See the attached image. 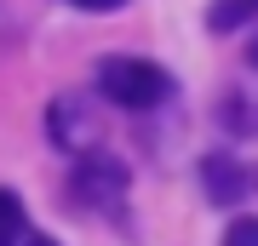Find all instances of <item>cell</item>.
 Wrapping results in <instances>:
<instances>
[{
  "label": "cell",
  "mask_w": 258,
  "mask_h": 246,
  "mask_svg": "<svg viewBox=\"0 0 258 246\" xmlns=\"http://www.w3.org/2000/svg\"><path fill=\"white\" fill-rule=\"evenodd\" d=\"M98 92L126 115H149L172 98V74L155 57H132V52H109L98 57Z\"/></svg>",
  "instance_id": "obj_1"
},
{
  "label": "cell",
  "mask_w": 258,
  "mask_h": 246,
  "mask_svg": "<svg viewBox=\"0 0 258 246\" xmlns=\"http://www.w3.org/2000/svg\"><path fill=\"white\" fill-rule=\"evenodd\" d=\"M69 195H75V206L98 212V218H120V212H126V195H132V178H126V166H120L115 155L92 149V155L75 160Z\"/></svg>",
  "instance_id": "obj_2"
},
{
  "label": "cell",
  "mask_w": 258,
  "mask_h": 246,
  "mask_svg": "<svg viewBox=\"0 0 258 246\" xmlns=\"http://www.w3.org/2000/svg\"><path fill=\"white\" fill-rule=\"evenodd\" d=\"M46 137H52V149H63L69 160L92 155V149L103 143V115H98V103L86 98V92H57V98L46 103Z\"/></svg>",
  "instance_id": "obj_3"
},
{
  "label": "cell",
  "mask_w": 258,
  "mask_h": 246,
  "mask_svg": "<svg viewBox=\"0 0 258 246\" xmlns=\"http://www.w3.org/2000/svg\"><path fill=\"white\" fill-rule=\"evenodd\" d=\"M201 195H207V206H241L252 195V166H241L235 155H224V149H212V155H201Z\"/></svg>",
  "instance_id": "obj_4"
},
{
  "label": "cell",
  "mask_w": 258,
  "mask_h": 246,
  "mask_svg": "<svg viewBox=\"0 0 258 246\" xmlns=\"http://www.w3.org/2000/svg\"><path fill=\"white\" fill-rule=\"evenodd\" d=\"M258 18V0H212L207 6V29L212 35H235V29H247Z\"/></svg>",
  "instance_id": "obj_5"
},
{
  "label": "cell",
  "mask_w": 258,
  "mask_h": 246,
  "mask_svg": "<svg viewBox=\"0 0 258 246\" xmlns=\"http://www.w3.org/2000/svg\"><path fill=\"white\" fill-rule=\"evenodd\" d=\"M29 235V212H23V195L0 189V246H18Z\"/></svg>",
  "instance_id": "obj_6"
},
{
  "label": "cell",
  "mask_w": 258,
  "mask_h": 246,
  "mask_svg": "<svg viewBox=\"0 0 258 246\" xmlns=\"http://www.w3.org/2000/svg\"><path fill=\"white\" fill-rule=\"evenodd\" d=\"M218 246H258V212H235V218L224 223Z\"/></svg>",
  "instance_id": "obj_7"
},
{
  "label": "cell",
  "mask_w": 258,
  "mask_h": 246,
  "mask_svg": "<svg viewBox=\"0 0 258 246\" xmlns=\"http://www.w3.org/2000/svg\"><path fill=\"white\" fill-rule=\"evenodd\" d=\"M57 6H69V12H86V18H109V12H126L132 0H57Z\"/></svg>",
  "instance_id": "obj_8"
},
{
  "label": "cell",
  "mask_w": 258,
  "mask_h": 246,
  "mask_svg": "<svg viewBox=\"0 0 258 246\" xmlns=\"http://www.w3.org/2000/svg\"><path fill=\"white\" fill-rule=\"evenodd\" d=\"M18 246H57V240H52V235H35V229H29V235H23Z\"/></svg>",
  "instance_id": "obj_9"
},
{
  "label": "cell",
  "mask_w": 258,
  "mask_h": 246,
  "mask_svg": "<svg viewBox=\"0 0 258 246\" xmlns=\"http://www.w3.org/2000/svg\"><path fill=\"white\" fill-rule=\"evenodd\" d=\"M247 57H252V69H258V35H252V46H247Z\"/></svg>",
  "instance_id": "obj_10"
},
{
  "label": "cell",
  "mask_w": 258,
  "mask_h": 246,
  "mask_svg": "<svg viewBox=\"0 0 258 246\" xmlns=\"http://www.w3.org/2000/svg\"><path fill=\"white\" fill-rule=\"evenodd\" d=\"M252 183H258V166H252Z\"/></svg>",
  "instance_id": "obj_11"
}]
</instances>
